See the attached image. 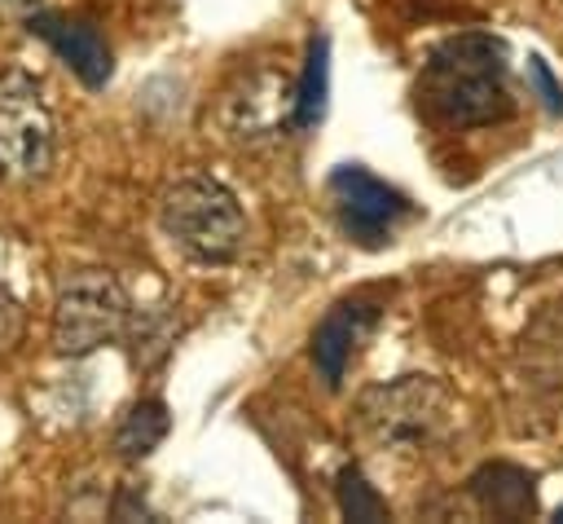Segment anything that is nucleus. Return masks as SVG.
Listing matches in <instances>:
<instances>
[{"label":"nucleus","instance_id":"obj_2","mask_svg":"<svg viewBox=\"0 0 563 524\" xmlns=\"http://www.w3.org/2000/svg\"><path fill=\"white\" fill-rule=\"evenodd\" d=\"M158 225L176 251L198 264H229L246 242V216L216 176H185L163 194Z\"/></svg>","mask_w":563,"mask_h":524},{"label":"nucleus","instance_id":"obj_9","mask_svg":"<svg viewBox=\"0 0 563 524\" xmlns=\"http://www.w3.org/2000/svg\"><path fill=\"white\" fill-rule=\"evenodd\" d=\"M466 489H471L475 506L497 520H523L537 511V480L515 462H484L466 480Z\"/></svg>","mask_w":563,"mask_h":524},{"label":"nucleus","instance_id":"obj_16","mask_svg":"<svg viewBox=\"0 0 563 524\" xmlns=\"http://www.w3.org/2000/svg\"><path fill=\"white\" fill-rule=\"evenodd\" d=\"M559 520H563V506H559Z\"/></svg>","mask_w":563,"mask_h":524},{"label":"nucleus","instance_id":"obj_10","mask_svg":"<svg viewBox=\"0 0 563 524\" xmlns=\"http://www.w3.org/2000/svg\"><path fill=\"white\" fill-rule=\"evenodd\" d=\"M167 427H172L167 405H163L158 396H145V401H136V405L119 418V427H114V449H119L123 458H145V454L158 449V440L167 436Z\"/></svg>","mask_w":563,"mask_h":524},{"label":"nucleus","instance_id":"obj_13","mask_svg":"<svg viewBox=\"0 0 563 524\" xmlns=\"http://www.w3.org/2000/svg\"><path fill=\"white\" fill-rule=\"evenodd\" d=\"M22 326H26V317H22L18 295L9 286H0V357H9L22 343Z\"/></svg>","mask_w":563,"mask_h":524},{"label":"nucleus","instance_id":"obj_8","mask_svg":"<svg viewBox=\"0 0 563 524\" xmlns=\"http://www.w3.org/2000/svg\"><path fill=\"white\" fill-rule=\"evenodd\" d=\"M369 321H374V308L361 304V299H343V304H334L317 321V330H312V365L321 370L325 387H339L343 383V370H347L356 343L365 339Z\"/></svg>","mask_w":563,"mask_h":524},{"label":"nucleus","instance_id":"obj_6","mask_svg":"<svg viewBox=\"0 0 563 524\" xmlns=\"http://www.w3.org/2000/svg\"><path fill=\"white\" fill-rule=\"evenodd\" d=\"M325 189H330V203H334L343 233L361 247H383L396 233V225L409 216V203L400 189H391L387 181H378L374 172L352 167V163L334 167Z\"/></svg>","mask_w":563,"mask_h":524},{"label":"nucleus","instance_id":"obj_11","mask_svg":"<svg viewBox=\"0 0 563 524\" xmlns=\"http://www.w3.org/2000/svg\"><path fill=\"white\" fill-rule=\"evenodd\" d=\"M325 92H330V44H325V35H317L308 48L303 79L295 88V128H308L325 114Z\"/></svg>","mask_w":563,"mask_h":524},{"label":"nucleus","instance_id":"obj_4","mask_svg":"<svg viewBox=\"0 0 563 524\" xmlns=\"http://www.w3.org/2000/svg\"><path fill=\"white\" fill-rule=\"evenodd\" d=\"M132 317L128 291L106 269H79L62 277L53 299V348L62 357H88L101 343L119 339Z\"/></svg>","mask_w":563,"mask_h":524},{"label":"nucleus","instance_id":"obj_1","mask_svg":"<svg viewBox=\"0 0 563 524\" xmlns=\"http://www.w3.org/2000/svg\"><path fill=\"white\" fill-rule=\"evenodd\" d=\"M427 110L453 128H484L510 114V84H506V44L479 31L444 40L418 84Z\"/></svg>","mask_w":563,"mask_h":524},{"label":"nucleus","instance_id":"obj_14","mask_svg":"<svg viewBox=\"0 0 563 524\" xmlns=\"http://www.w3.org/2000/svg\"><path fill=\"white\" fill-rule=\"evenodd\" d=\"M528 70H532V79H537V84H541V92H545V101H550V106H554V110H559V106H563V101H559V88H554V79H550V70H545V66H541V62H532V66H528Z\"/></svg>","mask_w":563,"mask_h":524},{"label":"nucleus","instance_id":"obj_7","mask_svg":"<svg viewBox=\"0 0 563 524\" xmlns=\"http://www.w3.org/2000/svg\"><path fill=\"white\" fill-rule=\"evenodd\" d=\"M31 31L88 84L101 88L110 79V48L101 40V31L84 18H66V13H31Z\"/></svg>","mask_w":563,"mask_h":524},{"label":"nucleus","instance_id":"obj_3","mask_svg":"<svg viewBox=\"0 0 563 524\" xmlns=\"http://www.w3.org/2000/svg\"><path fill=\"white\" fill-rule=\"evenodd\" d=\"M361 432L391 454H422L431 449L453 423V396L431 374H405L378 383L356 405Z\"/></svg>","mask_w":563,"mask_h":524},{"label":"nucleus","instance_id":"obj_12","mask_svg":"<svg viewBox=\"0 0 563 524\" xmlns=\"http://www.w3.org/2000/svg\"><path fill=\"white\" fill-rule=\"evenodd\" d=\"M334 489H339V511H343L347 520H361V524H369V520H383V515H387L383 498L369 489V480H365L356 467H343Z\"/></svg>","mask_w":563,"mask_h":524},{"label":"nucleus","instance_id":"obj_15","mask_svg":"<svg viewBox=\"0 0 563 524\" xmlns=\"http://www.w3.org/2000/svg\"><path fill=\"white\" fill-rule=\"evenodd\" d=\"M31 0H0V9H26Z\"/></svg>","mask_w":563,"mask_h":524},{"label":"nucleus","instance_id":"obj_5","mask_svg":"<svg viewBox=\"0 0 563 524\" xmlns=\"http://www.w3.org/2000/svg\"><path fill=\"white\" fill-rule=\"evenodd\" d=\"M57 154V123L26 70H0V181H40Z\"/></svg>","mask_w":563,"mask_h":524}]
</instances>
